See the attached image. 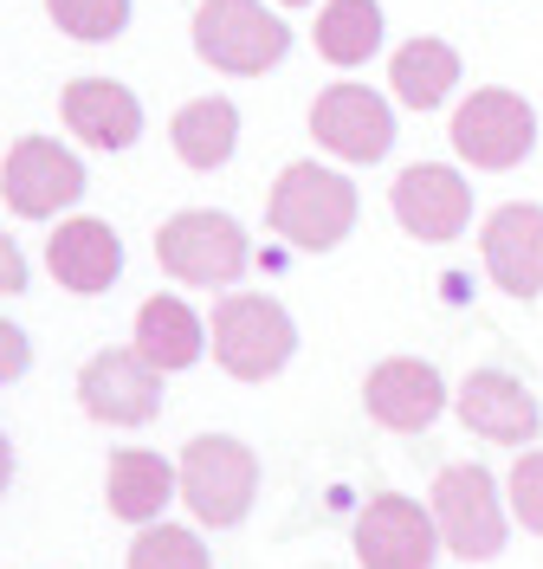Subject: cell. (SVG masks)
Wrapping results in <instances>:
<instances>
[{
  "label": "cell",
  "instance_id": "7",
  "mask_svg": "<svg viewBox=\"0 0 543 569\" xmlns=\"http://www.w3.org/2000/svg\"><path fill=\"white\" fill-rule=\"evenodd\" d=\"M537 142V110L517 91H472L466 104L453 110V149L472 169H517Z\"/></svg>",
  "mask_w": 543,
  "mask_h": 569
},
{
  "label": "cell",
  "instance_id": "18",
  "mask_svg": "<svg viewBox=\"0 0 543 569\" xmlns=\"http://www.w3.org/2000/svg\"><path fill=\"white\" fill-rule=\"evenodd\" d=\"M181 472L162 453H149V447H123L117 460H110V479H104V498L110 511L123 518V525H149V518H162V505L175 498Z\"/></svg>",
  "mask_w": 543,
  "mask_h": 569
},
{
  "label": "cell",
  "instance_id": "20",
  "mask_svg": "<svg viewBox=\"0 0 543 569\" xmlns=\"http://www.w3.org/2000/svg\"><path fill=\"white\" fill-rule=\"evenodd\" d=\"M169 142H175V156L188 169H220L233 156V142H240V110L227 98H194V104L175 110Z\"/></svg>",
  "mask_w": 543,
  "mask_h": 569
},
{
  "label": "cell",
  "instance_id": "25",
  "mask_svg": "<svg viewBox=\"0 0 543 569\" xmlns=\"http://www.w3.org/2000/svg\"><path fill=\"white\" fill-rule=\"evenodd\" d=\"M511 511H517L524 531L543 537V453H524L511 466Z\"/></svg>",
  "mask_w": 543,
  "mask_h": 569
},
{
  "label": "cell",
  "instance_id": "23",
  "mask_svg": "<svg viewBox=\"0 0 543 569\" xmlns=\"http://www.w3.org/2000/svg\"><path fill=\"white\" fill-rule=\"evenodd\" d=\"M46 13L59 20V33L84 39V46H104L130 27V0H46Z\"/></svg>",
  "mask_w": 543,
  "mask_h": 569
},
{
  "label": "cell",
  "instance_id": "3",
  "mask_svg": "<svg viewBox=\"0 0 543 569\" xmlns=\"http://www.w3.org/2000/svg\"><path fill=\"white\" fill-rule=\"evenodd\" d=\"M194 52L227 78H259L291 52V33L259 0H201L194 7Z\"/></svg>",
  "mask_w": 543,
  "mask_h": 569
},
{
  "label": "cell",
  "instance_id": "4",
  "mask_svg": "<svg viewBox=\"0 0 543 569\" xmlns=\"http://www.w3.org/2000/svg\"><path fill=\"white\" fill-rule=\"evenodd\" d=\"M298 350V330H291L285 305L265 298V291H240V298H220L214 311V362L240 382H265L279 376Z\"/></svg>",
  "mask_w": 543,
  "mask_h": 569
},
{
  "label": "cell",
  "instance_id": "21",
  "mask_svg": "<svg viewBox=\"0 0 543 569\" xmlns=\"http://www.w3.org/2000/svg\"><path fill=\"white\" fill-rule=\"evenodd\" d=\"M137 350L169 376V369H188L194 356L208 350V330H201V318L181 298H149L137 311Z\"/></svg>",
  "mask_w": 543,
  "mask_h": 569
},
{
  "label": "cell",
  "instance_id": "17",
  "mask_svg": "<svg viewBox=\"0 0 543 569\" xmlns=\"http://www.w3.org/2000/svg\"><path fill=\"white\" fill-rule=\"evenodd\" d=\"M66 123L91 149H130V142L143 137V104L117 78H72L66 84Z\"/></svg>",
  "mask_w": 543,
  "mask_h": 569
},
{
  "label": "cell",
  "instance_id": "2",
  "mask_svg": "<svg viewBox=\"0 0 543 569\" xmlns=\"http://www.w3.org/2000/svg\"><path fill=\"white\" fill-rule=\"evenodd\" d=\"M181 498H188V511L201 518V525H240L247 511H253V492H259V460L247 440H233V433H201V440H188L181 447Z\"/></svg>",
  "mask_w": 543,
  "mask_h": 569
},
{
  "label": "cell",
  "instance_id": "1",
  "mask_svg": "<svg viewBox=\"0 0 543 569\" xmlns=\"http://www.w3.org/2000/svg\"><path fill=\"white\" fill-rule=\"evenodd\" d=\"M265 220H272V233L291 240L298 252H330L350 227H356V188L336 176V169L291 162L285 176L272 181Z\"/></svg>",
  "mask_w": 543,
  "mask_h": 569
},
{
  "label": "cell",
  "instance_id": "12",
  "mask_svg": "<svg viewBox=\"0 0 543 569\" xmlns=\"http://www.w3.org/2000/svg\"><path fill=\"white\" fill-rule=\"evenodd\" d=\"M362 408H369V421H382L389 433H428L440 421V408H446V382H440L434 362H421V356H389V362L369 369Z\"/></svg>",
  "mask_w": 543,
  "mask_h": 569
},
{
  "label": "cell",
  "instance_id": "14",
  "mask_svg": "<svg viewBox=\"0 0 543 569\" xmlns=\"http://www.w3.org/2000/svg\"><path fill=\"white\" fill-rule=\"evenodd\" d=\"M479 252H485V272H492L499 291H511V298H537L543 291V208L505 201V208L485 220Z\"/></svg>",
  "mask_w": 543,
  "mask_h": 569
},
{
  "label": "cell",
  "instance_id": "24",
  "mask_svg": "<svg viewBox=\"0 0 543 569\" xmlns=\"http://www.w3.org/2000/svg\"><path fill=\"white\" fill-rule=\"evenodd\" d=\"M130 569H208V543L181 525H149L130 543Z\"/></svg>",
  "mask_w": 543,
  "mask_h": 569
},
{
  "label": "cell",
  "instance_id": "22",
  "mask_svg": "<svg viewBox=\"0 0 543 569\" xmlns=\"http://www.w3.org/2000/svg\"><path fill=\"white\" fill-rule=\"evenodd\" d=\"M382 46V7L375 0H330L318 13V52L330 66H362Z\"/></svg>",
  "mask_w": 543,
  "mask_h": 569
},
{
  "label": "cell",
  "instance_id": "27",
  "mask_svg": "<svg viewBox=\"0 0 543 569\" xmlns=\"http://www.w3.org/2000/svg\"><path fill=\"white\" fill-rule=\"evenodd\" d=\"M0 291L13 298V291H27V259H20V247L0 233Z\"/></svg>",
  "mask_w": 543,
  "mask_h": 569
},
{
  "label": "cell",
  "instance_id": "10",
  "mask_svg": "<svg viewBox=\"0 0 543 569\" xmlns=\"http://www.w3.org/2000/svg\"><path fill=\"white\" fill-rule=\"evenodd\" d=\"M0 194H7V208L27 213V220H52L59 208H72L84 194V162L72 149H59L52 137H20L7 149Z\"/></svg>",
  "mask_w": 543,
  "mask_h": 569
},
{
  "label": "cell",
  "instance_id": "16",
  "mask_svg": "<svg viewBox=\"0 0 543 569\" xmlns=\"http://www.w3.org/2000/svg\"><path fill=\"white\" fill-rule=\"evenodd\" d=\"M46 266H52V279L78 291V298H91V291H110L117 272H123V240L110 233L104 220H66L52 240H46Z\"/></svg>",
  "mask_w": 543,
  "mask_h": 569
},
{
  "label": "cell",
  "instance_id": "5",
  "mask_svg": "<svg viewBox=\"0 0 543 569\" xmlns=\"http://www.w3.org/2000/svg\"><path fill=\"white\" fill-rule=\"evenodd\" d=\"M155 259H162V272L181 284H233L247 272V233H240V220H227L214 208H188L175 220H162V233H155Z\"/></svg>",
  "mask_w": 543,
  "mask_h": 569
},
{
  "label": "cell",
  "instance_id": "29",
  "mask_svg": "<svg viewBox=\"0 0 543 569\" xmlns=\"http://www.w3.org/2000/svg\"><path fill=\"white\" fill-rule=\"evenodd\" d=\"M279 7H311V0H279Z\"/></svg>",
  "mask_w": 543,
  "mask_h": 569
},
{
  "label": "cell",
  "instance_id": "15",
  "mask_svg": "<svg viewBox=\"0 0 543 569\" xmlns=\"http://www.w3.org/2000/svg\"><path fill=\"white\" fill-rule=\"evenodd\" d=\"M460 421L479 433V440H492V447H531L537 440V401L531 389L505 376V369H479L466 376V389H460Z\"/></svg>",
  "mask_w": 543,
  "mask_h": 569
},
{
  "label": "cell",
  "instance_id": "19",
  "mask_svg": "<svg viewBox=\"0 0 543 569\" xmlns=\"http://www.w3.org/2000/svg\"><path fill=\"white\" fill-rule=\"evenodd\" d=\"M453 84H460V52L446 39H408L389 66V91L408 110H440Z\"/></svg>",
  "mask_w": 543,
  "mask_h": 569
},
{
  "label": "cell",
  "instance_id": "28",
  "mask_svg": "<svg viewBox=\"0 0 543 569\" xmlns=\"http://www.w3.org/2000/svg\"><path fill=\"white\" fill-rule=\"evenodd\" d=\"M7 479H13V447H7V433H0V492H7Z\"/></svg>",
  "mask_w": 543,
  "mask_h": 569
},
{
  "label": "cell",
  "instance_id": "13",
  "mask_svg": "<svg viewBox=\"0 0 543 569\" xmlns=\"http://www.w3.org/2000/svg\"><path fill=\"white\" fill-rule=\"evenodd\" d=\"M395 220L414 233V240H460L472 220V188L460 169H446V162H414V169H401L395 181Z\"/></svg>",
  "mask_w": 543,
  "mask_h": 569
},
{
  "label": "cell",
  "instance_id": "26",
  "mask_svg": "<svg viewBox=\"0 0 543 569\" xmlns=\"http://www.w3.org/2000/svg\"><path fill=\"white\" fill-rule=\"evenodd\" d=\"M27 362H33V350H27V337H20L13 323L0 318V382H13V376H27Z\"/></svg>",
  "mask_w": 543,
  "mask_h": 569
},
{
  "label": "cell",
  "instance_id": "9",
  "mask_svg": "<svg viewBox=\"0 0 543 569\" xmlns=\"http://www.w3.org/2000/svg\"><path fill=\"white\" fill-rule=\"evenodd\" d=\"M440 525L408 492H375L356 518V563L362 569H434Z\"/></svg>",
  "mask_w": 543,
  "mask_h": 569
},
{
  "label": "cell",
  "instance_id": "8",
  "mask_svg": "<svg viewBox=\"0 0 543 569\" xmlns=\"http://www.w3.org/2000/svg\"><path fill=\"white\" fill-rule=\"evenodd\" d=\"M78 401H84L91 421L143 427L149 415L162 408V369H155L137 343H130V350H98L78 369Z\"/></svg>",
  "mask_w": 543,
  "mask_h": 569
},
{
  "label": "cell",
  "instance_id": "6",
  "mask_svg": "<svg viewBox=\"0 0 543 569\" xmlns=\"http://www.w3.org/2000/svg\"><path fill=\"white\" fill-rule=\"evenodd\" d=\"M434 525H440V543L453 557H499L505 550V505H499V486L485 466H446L434 479Z\"/></svg>",
  "mask_w": 543,
  "mask_h": 569
},
{
  "label": "cell",
  "instance_id": "11",
  "mask_svg": "<svg viewBox=\"0 0 543 569\" xmlns=\"http://www.w3.org/2000/svg\"><path fill=\"white\" fill-rule=\"evenodd\" d=\"M311 137L343 162H382L395 142V110L382 104L369 84H330L311 104Z\"/></svg>",
  "mask_w": 543,
  "mask_h": 569
}]
</instances>
